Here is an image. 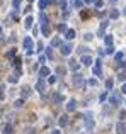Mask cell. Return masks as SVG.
<instances>
[{"label":"cell","mask_w":126,"mask_h":134,"mask_svg":"<svg viewBox=\"0 0 126 134\" xmlns=\"http://www.w3.org/2000/svg\"><path fill=\"white\" fill-rule=\"evenodd\" d=\"M22 44H24V49H26L27 56H31V54L34 53V49H32V46H34V41H32L31 38H26V39H24V43H22Z\"/></svg>","instance_id":"1"},{"label":"cell","mask_w":126,"mask_h":134,"mask_svg":"<svg viewBox=\"0 0 126 134\" xmlns=\"http://www.w3.org/2000/svg\"><path fill=\"white\" fill-rule=\"evenodd\" d=\"M73 85L77 87V88H84L85 87V78L82 77V75H78V73H75L73 75Z\"/></svg>","instance_id":"2"},{"label":"cell","mask_w":126,"mask_h":134,"mask_svg":"<svg viewBox=\"0 0 126 134\" xmlns=\"http://www.w3.org/2000/svg\"><path fill=\"white\" fill-rule=\"evenodd\" d=\"M121 102V95L118 93V92H113L111 95H109V104H113V105H118Z\"/></svg>","instance_id":"3"},{"label":"cell","mask_w":126,"mask_h":134,"mask_svg":"<svg viewBox=\"0 0 126 134\" xmlns=\"http://www.w3.org/2000/svg\"><path fill=\"white\" fill-rule=\"evenodd\" d=\"M92 70H94V75H96V77H101V75H102V61H101V59H97Z\"/></svg>","instance_id":"4"},{"label":"cell","mask_w":126,"mask_h":134,"mask_svg":"<svg viewBox=\"0 0 126 134\" xmlns=\"http://www.w3.org/2000/svg\"><path fill=\"white\" fill-rule=\"evenodd\" d=\"M36 88H38L39 93H44V92H46V82H44V80H38V83H36Z\"/></svg>","instance_id":"5"},{"label":"cell","mask_w":126,"mask_h":134,"mask_svg":"<svg viewBox=\"0 0 126 134\" xmlns=\"http://www.w3.org/2000/svg\"><path fill=\"white\" fill-rule=\"evenodd\" d=\"M72 44H61V54H63V56H68V54H70V53H72Z\"/></svg>","instance_id":"6"},{"label":"cell","mask_w":126,"mask_h":134,"mask_svg":"<svg viewBox=\"0 0 126 134\" xmlns=\"http://www.w3.org/2000/svg\"><path fill=\"white\" fill-rule=\"evenodd\" d=\"M116 133L118 134H126V124L123 122V121L116 124Z\"/></svg>","instance_id":"7"},{"label":"cell","mask_w":126,"mask_h":134,"mask_svg":"<svg viewBox=\"0 0 126 134\" xmlns=\"http://www.w3.org/2000/svg\"><path fill=\"white\" fill-rule=\"evenodd\" d=\"M19 77H20V71L17 70L15 73H12L9 77V83H17V82H19Z\"/></svg>","instance_id":"8"},{"label":"cell","mask_w":126,"mask_h":134,"mask_svg":"<svg viewBox=\"0 0 126 134\" xmlns=\"http://www.w3.org/2000/svg\"><path fill=\"white\" fill-rule=\"evenodd\" d=\"M92 63H94V61H92V58L89 56V54H84V56H82V65H85V66H90Z\"/></svg>","instance_id":"9"},{"label":"cell","mask_w":126,"mask_h":134,"mask_svg":"<svg viewBox=\"0 0 126 134\" xmlns=\"http://www.w3.org/2000/svg\"><path fill=\"white\" fill-rule=\"evenodd\" d=\"M39 22H41V27L43 26H48V17L44 12H39Z\"/></svg>","instance_id":"10"},{"label":"cell","mask_w":126,"mask_h":134,"mask_svg":"<svg viewBox=\"0 0 126 134\" xmlns=\"http://www.w3.org/2000/svg\"><path fill=\"white\" fill-rule=\"evenodd\" d=\"M20 95H22V98L29 97V95H31V88H29L27 85H26V87H22V88H20Z\"/></svg>","instance_id":"11"},{"label":"cell","mask_w":126,"mask_h":134,"mask_svg":"<svg viewBox=\"0 0 126 134\" xmlns=\"http://www.w3.org/2000/svg\"><path fill=\"white\" fill-rule=\"evenodd\" d=\"M63 100H65V97L61 95V93H53V102L55 104H61Z\"/></svg>","instance_id":"12"},{"label":"cell","mask_w":126,"mask_h":134,"mask_svg":"<svg viewBox=\"0 0 126 134\" xmlns=\"http://www.w3.org/2000/svg\"><path fill=\"white\" fill-rule=\"evenodd\" d=\"M24 27H26V29L32 27V15H27V17L24 19Z\"/></svg>","instance_id":"13"},{"label":"cell","mask_w":126,"mask_h":134,"mask_svg":"<svg viewBox=\"0 0 126 134\" xmlns=\"http://www.w3.org/2000/svg\"><path fill=\"white\" fill-rule=\"evenodd\" d=\"M75 107H77V102H75V100H68V104H67V110L68 112H73Z\"/></svg>","instance_id":"14"},{"label":"cell","mask_w":126,"mask_h":134,"mask_svg":"<svg viewBox=\"0 0 126 134\" xmlns=\"http://www.w3.org/2000/svg\"><path fill=\"white\" fill-rule=\"evenodd\" d=\"M48 75H49V68L48 66H41V70H39V77L44 78V77H48Z\"/></svg>","instance_id":"15"},{"label":"cell","mask_w":126,"mask_h":134,"mask_svg":"<svg viewBox=\"0 0 126 134\" xmlns=\"http://www.w3.org/2000/svg\"><path fill=\"white\" fill-rule=\"evenodd\" d=\"M107 24H109V22H107V20H104V22H102V24H101V27H99V36H101V38H102V36H104V31H106V27H107Z\"/></svg>","instance_id":"16"},{"label":"cell","mask_w":126,"mask_h":134,"mask_svg":"<svg viewBox=\"0 0 126 134\" xmlns=\"http://www.w3.org/2000/svg\"><path fill=\"white\" fill-rule=\"evenodd\" d=\"M65 38H67L68 41H72V39L75 38V31H73V29H68L67 32H65Z\"/></svg>","instance_id":"17"},{"label":"cell","mask_w":126,"mask_h":134,"mask_svg":"<svg viewBox=\"0 0 126 134\" xmlns=\"http://www.w3.org/2000/svg\"><path fill=\"white\" fill-rule=\"evenodd\" d=\"M68 66H70V70L77 71V70H78V63L75 61V59H70V61H68Z\"/></svg>","instance_id":"18"},{"label":"cell","mask_w":126,"mask_h":134,"mask_svg":"<svg viewBox=\"0 0 126 134\" xmlns=\"http://www.w3.org/2000/svg\"><path fill=\"white\" fill-rule=\"evenodd\" d=\"M58 46H61L60 38H53V39H51V48H58Z\"/></svg>","instance_id":"19"},{"label":"cell","mask_w":126,"mask_h":134,"mask_svg":"<svg viewBox=\"0 0 126 134\" xmlns=\"http://www.w3.org/2000/svg\"><path fill=\"white\" fill-rule=\"evenodd\" d=\"M58 122H60V126H61V127H63V126H67V122H68V115H61Z\"/></svg>","instance_id":"20"},{"label":"cell","mask_w":126,"mask_h":134,"mask_svg":"<svg viewBox=\"0 0 126 134\" xmlns=\"http://www.w3.org/2000/svg\"><path fill=\"white\" fill-rule=\"evenodd\" d=\"M41 32H43V36H49V32H51L49 26H43V27H41Z\"/></svg>","instance_id":"21"},{"label":"cell","mask_w":126,"mask_h":134,"mask_svg":"<svg viewBox=\"0 0 126 134\" xmlns=\"http://www.w3.org/2000/svg\"><path fill=\"white\" fill-rule=\"evenodd\" d=\"M104 43H106V46H113V36H104Z\"/></svg>","instance_id":"22"},{"label":"cell","mask_w":126,"mask_h":134,"mask_svg":"<svg viewBox=\"0 0 126 134\" xmlns=\"http://www.w3.org/2000/svg\"><path fill=\"white\" fill-rule=\"evenodd\" d=\"M109 17H111V19H118V17H119V12H118L116 9H113L109 12Z\"/></svg>","instance_id":"23"},{"label":"cell","mask_w":126,"mask_h":134,"mask_svg":"<svg viewBox=\"0 0 126 134\" xmlns=\"http://www.w3.org/2000/svg\"><path fill=\"white\" fill-rule=\"evenodd\" d=\"M113 85H114V80H113V78L106 80V88L107 90H113Z\"/></svg>","instance_id":"24"},{"label":"cell","mask_w":126,"mask_h":134,"mask_svg":"<svg viewBox=\"0 0 126 134\" xmlns=\"http://www.w3.org/2000/svg\"><path fill=\"white\" fill-rule=\"evenodd\" d=\"M48 7V0H39V9H41V12Z\"/></svg>","instance_id":"25"},{"label":"cell","mask_w":126,"mask_h":134,"mask_svg":"<svg viewBox=\"0 0 126 134\" xmlns=\"http://www.w3.org/2000/svg\"><path fill=\"white\" fill-rule=\"evenodd\" d=\"M22 105H24V98H19V100L14 102V107H15V109H20Z\"/></svg>","instance_id":"26"},{"label":"cell","mask_w":126,"mask_h":134,"mask_svg":"<svg viewBox=\"0 0 126 134\" xmlns=\"http://www.w3.org/2000/svg\"><path fill=\"white\" fill-rule=\"evenodd\" d=\"M118 78H119L121 82H125V83H126V71H125V70H123V71H119V75H118Z\"/></svg>","instance_id":"27"},{"label":"cell","mask_w":126,"mask_h":134,"mask_svg":"<svg viewBox=\"0 0 126 134\" xmlns=\"http://www.w3.org/2000/svg\"><path fill=\"white\" fill-rule=\"evenodd\" d=\"M0 100H5V88H3V85H0Z\"/></svg>","instance_id":"28"},{"label":"cell","mask_w":126,"mask_h":134,"mask_svg":"<svg viewBox=\"0 0 126 134\" xmlns=\"http://www.w3.org/2000/svg\"><path fill=\"white\" fill-rule=\"evenodd\" d=\"M12 7H14V10H19V7H20V0H14V2H12Z\"/></svg>","instance_id":"29"},{"label":"cell","mask_w":126,"mask_h":134,"mask_svg":"<svg viewBox=\"0 0 126 134\" xmlns=\"http://www.w3.org/2000/svg\"><path fill=\"white\" fill-rule=\"evenodd\" d=\"M82 3H84L82 0H72V5L73 7H82Z\"/></svg>","instance_id":"30"},{"label":"cell","mask_w":126,"mask_h":134,"mask_svg":"<svg viewBox=\"0 0 126 134\" xmlns=\"http://www.w3.org/2000/svg\"><path fill=\"white\" fill-rule=\"evenodd\" d=\"M3 133H5V134H12V124H7V126H5Z\"/></svg>","instance_id":"31"},{"label":"cell","mask_w":126,"mask_h":134,"mask_svg":"<svg viewBox=\"0 0 126 134\" xmlns=\"http://www.w3.org/2000/svg\"><path fill=\"white\" fill-rule=\"evenodd\" d=\"M58 31H60V32H67V31H68V29H67V24H60V26H58Z\"/></svg>","instance_id":"32"},{"label":"cell","mask_w":126,"mask_h":134,"mask_svg":"<svg viewBox=\"0 0 126 134\" xmlns=\"http://www.w3.org/2000/svg\"><path fill=\"white\" fill-rule=\"evenodd\" d=\"M14 65H15V68H19V66H20V59H19V58L12 59V66H14Z\"/></svg>","instance_id":"33"},{"label":"cell","mask_w":126,"mask_h":134,"mask_svg":"<svg viewBox=\"0 0 126 134\" xmlns=\"http://www.w3.org/2000/svg\"><path fill=\"white\" fill-rule=\"evenodd\" d=\"M94 5H96L97 9H101V7H102L104 3H102V0H94Z\"/></svg>","instance_id":"34"},{"label":"cell","mask_w":126,"mask_h":134,"mask_svg":"<svg viewBox=\"0 0 126 134\" xmlns=\"http://www.w3.org/2000/svg\"><path fill=\"white\" fill-rule=\"evenodd\" d=\"M65 71H67V70H65V68H61V66L56 68V73H58V75H65Z\"/></svg>","instance_id":"35"},{"label":"cell","mask_w":126,"mask_h":134,"mask_svg":"<svg viewBox=\"0 0 126 134\" xmlns=\"http://www.w3.org/2000/svg\"><path fill=\"white\" fill-rule=\"evenodd\" d=\"M116 61H118V63L123 61V53H116Z\"/></svg>","instance_id":"36"},{"label":"cell","mask_w":126,"mask_h":134,"mask_svg":"<svg viewBox=\"0 0 126 134\" xmlns=\"http://www.w3.org/2000/svg\"><path fill=\"white\" fill-rule=\"evenodd\" d=\"M106 53H107V54H113V53H114V48H113V46H107Z\"/></svg>","instance_id":"37"},{"label":"cell","mask_w":126,"mask_h":134,"mask_svg":"<svg viewBox=\"0 0 126 134\" xmlns=\"http://www.w3.org/2000/svg\"><path fill=\"white\" fill-rule=\"evenodd\" d=\"M12 56H15V48L12 49V51H9V53H7V58H12Z\"/></svg>","instance_id":"38"},{"label":"cell","mask_w":126,"mask_h":134,"mask_svg":"<svg viewBox=\"0 0 126 134\" xmlns=\"http://www.w3.org/2000/svg\"><path fill=\"white\" fill-rule=\"evenodd\" d=\"M78 53H80V54H82V53H87V48H85V46H80V48H78Z\"/></svg>","instance_id":"39"},{"label":"cell","mask_w":126,"mask_h":134,"mask_svg":"<svg viewBox=\"0 0 126 134\" xmlns=\"http://www.w3.org/2000/svg\"><path fill=\"white\" fill-rule=\"evenodd\" d=\"M89 85H90V87H96L97 85V80H94V78H92V80H89Z\"/></svg>","instance_id":"40"},{"label":"cell","mask_w":126,"mask_h":134,"mask_svg":"<svg viewBox=\"0 0 126 134\" xmlns=\"http://www.w3.org/2000/svg\"><path fill=\"white\" fill-rule=\"evenodd\" d=\"M106 98H107V93H101V97H99V100H101V102H104Z\"/></svg>","instance_id":"41"},{"label":"cell","mask_w":126,"mask_h":134,"mask_svg":"<svg viewBox=\"0 0 126 134\" xmlns=\"http://www.w3.org/2000/svg\"><path fill=\"white\" fill-rule=\"evenodd\" d=\"M118 65H119V68H126V61H125V59H123V61H119Z\"/></svg>","instance_id":"42"},{"label":"cell","mask_w":126,"mask_h":134,"mask_svg":"<svg viewBox=\"0 0 126 134\" xmlns=\"http://www.w3.org/2000/svg\"><path fill=\"white\" fill-rule=\"evenodd\" d=\"M84 38H85V41H90V39H92V34H90V32H87Z\"/></svg>","instance_id":"43"},{"label":"cell","mask_w":126,"mask_h":134,"mask_svg":"<svg viewBox=\"0 0 126 134\" xmlns=\"http://www.w3.org/2000/svg\"><path fill=\"white\" fill-rule=\"evenodd\" d=\"M48 82H49V83H55V82H56V77H49Z\"/></svg>","instance_id":"44"},{"label":"cell","mask_w":126,"mask_h":134,"mask_svg":"<svg viewBox=\"0 0 126 134\" xmlns=\"http://www.w3.org/2000/svg\"><path fill=\"white\" fill-rule=\"evenodd\" d=\"M43 49H44V46H43V44H41V43H39V46H38V53H41V51H43Z\"/></svg>","instance_id":"45"},{"label":"cell","mask_w":126,"mask_h":134,"mask_svg":"<svg viewBox=\"0 0 126 134\" xmlns=\"http://www.w3.org/2000/svg\"><path fill=\"white\" fill-rule=\"evenodd\" d=\"M46 56H48V58H53V53H51V49H48V51H46Z\"/></svg>","instance_id":"46"},{"label":"cell","mask_w":126,"mask_h":134,"mask_svg":"<svg viewBox=\"0 0 126 134\" xmlns=\"http://www.w3.org/2000/svg\"><path fill=\"white\" fill-rule=\"evenodd\" d=\"M121 92H123V93H126V83H123V87H121Z\"/></svg>","instance_id":"47"},{"label":"cell","mask_w":126,"mask_h":134,"mask_svg":"<svg viewBox=\"0 0 126 134\" xmlns=\"http://www.w3.org/2000/svg\"><path fill=\"white\" fill-rule=\"evenodd\" d=\"M24 134H36V133H32V129H26V133Z\"/></svg>","instance_id":"48"},{"label":"cell","mask_w":126,"mask_h":134,"mask_svg":"<svg viewBox=\"0 0 126 134\" xmlns=\"http://www.w3.org/2000/svg\"><path fill=\"white\" fill-rule=\"evenodd\" d=\"M51 134H61V133H60L58 129H55V131H51Z\"/></svg>","instance_id":"49"},{"label":"cell","mask_w":126,"mask_h":134,"mask_svg":"<svg viewBox=\"0 0 126 134\" xmlns=\"http://www.w3.org/2000/svg\"><path fill=\"white\" fill-rule=\"evenodd\" d=\"M85 3H94V0H84Z\"/></svg>","instance_id":"50"},{"label":"cell","mask_w":126,"mask_h":134,"mask_svg":"<svg viewBox=\"0 0 126 134\" xmlns=\"http://www.w3.org/2000/svg\"><path fill=\"white\" fill-rule=\"evenodd\" d=\"M0 36H2V27H0Z\"/></svg>","instance_id":"51"},{"label":"cell","mask_w":126,"mask_h":134,"mask_svg":"<svg viewBox=\"0 0 126 134\" xmlns=\"http://www.w3.org/2000/svg\"><path fill=\"white\" fill-rule=\"evenodd\" d=\"M0 117H2V110H0Z\"/></svg>","instance_id":"52"},{"label":"cell","mask_w":126,"mask_h":134,"mask_svg":"<svg viewBox=\"0 0 126 134\" xmlns=\"http://www.w3.org/2000/svg\"><path fill=\"white\" fill-rule=\"evenodd\" d=\"M125 15H126V9H125Z\"/></svg>","instance_id":"53"},{"label":"cell","mask_w":126,"mask_h":134,"mask_svg":"<svg viewBox=\"0 0 126 134\" xmlns=\"http://www.w3.org/2000/svg\"><path fill=\"white\" fill-rule=\"evenodd\" d=\"M27 2H32V0H27Z\"/></svg>","instance_id":"54"},{"label":"cell","mask_w":126,"mask_h":134,"mask_svg":"<svg viewBox=\"0 0 126 134\" xmlns=\"http://www.w3.org/2000/svg\"><path fill=\"white\" fill-rule=\"evenodd\" d=\"M0 71H2V66H0Z\"/></svg>","instance_id":"55"},{"label":"cell","mask_w":126,"mask_h":134,"mask_svg":"<svg viewBox=\"0 0 126 134\" xmlns=\"http://www.w3.org/2000/svg\"><path fill=\"white\" fill-rule=\"evenodd\" d=\"M55 2H60V0H55Z\"/></svg>","instance_id":"56"}]
</instances>
